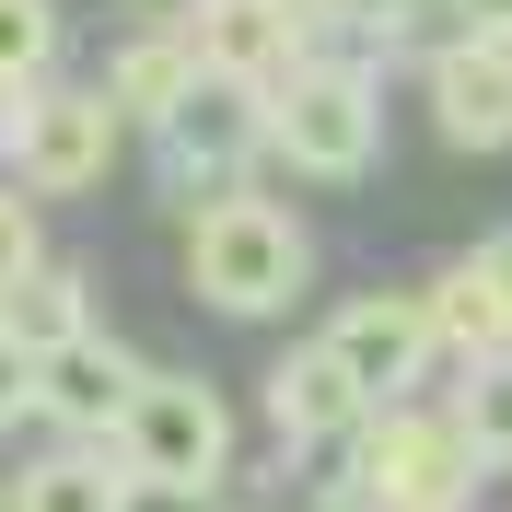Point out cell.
<instances>
[{
    "instance_id": "cell-1",
    "label": "cell",
    "mask_w": 512,
    "mask_h": 512,
    "mask_svg": "<svg viewBox=\"0 0 512 512\" xmlns=\"http://www.w3.org/2000/svg\"><path fill=\"white\" fill-rule=\"evenodd\" d=\"M303 280H315L303 210H280L256 187H222L187 210V291L210 315H280V303H303Z\"/></svg>"
},
{
    "instance_id": "cell-2",
    "label": "cell",
    "mask_w": 512,
    "mask_h": 512,
    "mask_svg": "<svg viewBox=\"0 0 512 512\" xmlns=\"http://www.w3.org/2000/svg\"><path fill=\"white\" fill-rule=\"evenodd\" d=\"M256 140L291 163V175H315V187H350V175H373L384 152V94L373 70L326 59V47H303V59L256 94Z\"/></svg>"
},
{
    "instance_id": "cell-3",
    "label": "cell",
    "mask_w": 512,
    "mask_h": 512,
    "mask_svg": "<svg viewBox=\"0 0 512 512\" xmlns=\"http://www.w3.org/2000/svg\"><path fill=\"white\" fill-rule=\"evenodd\" d=\"M338 489H350V512H466L478 454L443 408H373L338 454Z\"/></svg>"
},
{
    "instance_id": "cell-4",
    "label": "cell",
    "mask_w": 512,
    "mask_h": 512,
    "mask_svg": "<svg viewBox=\"0 0 512 512\" xmlns=\"http://www.w3.org/2000/svg\"><path fill=\"white\" fill-rule=\"evenodd\" d=\"M117 466L140 489H222L233 466V408H222V384H198V373H140V396H128L117 419Z\"/></svg>"
},
{
    "instance_id": "cell-5",
    "label": "cell",
    "mask_w": 512,
    "mask_h": 512,
    "mask_svg": "<svg viewBox=\"0 0 512 512\" xmlns=\"http://www.w3.org/2000/svg\"><path fill=\"white\" fill-rule=\"evenodd\" d=\"M326 361L361 384V408H408L419 384H431V361H443L431 303H419V291H361V303H338V315H326Z\"/></svg>"
},
{
    "instance_id": "cell-6",
    "label": "cell",
    "mask_w": 512,
    "mask_h": 512,
    "mask_svg": "<svg viewBox=\"0 0 512 512\" xmlns=\"http://www.w3.org/2000/svg\"><path fill=\"white\" fill-rule=\"evenodd\" d=\"M128 117L105 105V82L82 94V82H35L24 128H12V163H24V198H82L105 187V163H117Z\"/></svg>"
},
{
    "instance_id": "cell-7",
    "label": "cell",
    "mask_w": 512,
    "mask_h": 512,
    "mask_svg": "<svg viewBox=\"0 0 512 512\" xmlns=\"http://www.w3.org/2000/svg\"><path fill=\"white\" fill-rule=\"evenodd\" d=\"M128 396H140V361L117 350V338H59V350H35V419L59 431V443H117Z\"/></svg>"
},
{
    "instance_id": "cell-8",
    "label": "cell",
    "mask_w": 512,
    "mask_h": 512,
    "mask_svg": "<svg viewBox=\"0 0 512 512\" xmlns=\"http://www.w3.org/2000/svg\"><path fill=\"white\" fill-rule=\"evenodd\" d=\"M419 94H431V128L454 152H512V47L501 35H443L419 59Z\"/></svg>"
},
{
    "instance_id": "cell-9",
    "label": "cell",
    "mask_w": 512,
    "mask_h": 512,
    "mask_svg": "<svg viewBox=\"0 0 512 512\" xmlns=\"http://www.w3.org/2000/svg\"><path fill=\"white\" fill-rule=\"evenodd\" d=\"M187 35H198V59H210V82H233V94H268L291 59H303V12H280V0H198L187 12Z\"/></svg>"
},
{
    "instance_id": "cell-10",
    "label": "cell",
    "mask_w": 512,
    "mask_h": 512,
    "mask_svg": "<svg viewBox=\"0 0 512 512\" xmlns=\"http://www.w3.org/2000/svg\"><path fill=\"white\" fill-rule=\"evenodd\" d=\"M361 419H373V408H361V384L326 361V338H315V350H291L280 373H268V431H280L303 466L350 454V431H361Z\"/></svg>"
},
{
    "instance_id": "cell-11",
    "label": "cell",
    "mask_w": 512,
    "mask_h": 512,
    "mask_svg": "<svg viewBox=\"0 0 512 512\" xmlns=\"http://www.w3.org/2000/svg\"><path fill=\"white\" fill-rule=\"evenodd\" d=\"M198 82H210L198 35H187V24H140V35L117 47V70H105V105H117L128 128H175Z\"/></svg>"
},
{
    "instance_id": "cell-12",
    "label": "cell",
    "mask_w": 512,
    "mask_h": 512,
    "mask_svg": "<svg viewBox=\"0 0 512 512\" xmlns=\"http://www.w3.org/2000/svg\"><path fill=\"white\" fill-rule=\"evenodd\" d=\"M0 512H128V466L117 443H59L24 478H0Z\"/></svg>"
},
{
    "instance_id": "cell-13",
    "label": "cell",
    "mask_w": 512,
    "mask_h": 512,
    "mask_svg": "<svg viewBox=\"0 0 512 512\" xmlns=\"http://www.w3.org/2000/svg\"><path fill=\"white\" fill-rule=\"evenodd\" d=\"M454 431H466V454L478 466H512V350H489V361H466L454 373Z\"/></svg>"
},
{
    "instance_id": "cell-14",
    "label": "cell",
    "mask_w": 512,
    "mask_h": 512,
    "mask_svg": "<svg viewBox=\"0 0 512 512\" xmlns=\"http://www.w3.org/2000/svg\"><path fill=\"white\" fill-rule=\"evenodd\" d=\"M0 326H12L24 350H59V338H82V268H35V280H12Z\"/></svg>"
},
{
    "instance_id": "cell-15",
    "label": "cell",
    "mask_w": 512,
    "mask_h": 512,
    "mask_svg": "<svg viewBox=\"0 0 512 512\" xmlns=\"http://www.w3.org/2000/svg\"><path fill=\"white\" fill-rule=\"evenodd\" d=\"M59 59V12L47 0H0V82H47Z\"/></svg>"
},
{
    "instance_id": "cell-16",
    "label": "cell",
    "mask_w": 512,
    "mask_h": 512,
    "mask_svg": "<svg viewBox=\"0 0 512 512\" xmlns=\"http://www.w3.org/2000/svg\"><path fill=\"white\" fill-rule=\"evenodd\" d=\"M47 268V233H35V198L0 187V303H12V280H35Z\"/></svg>"
},
{
    "instance_id": "cell-17",
    "label": "cell",
    "mask_w": 512,
    "mask_h": 512,
    "mask_svg": "<svg viewBox=\"0 0 512 512\" xmlns=\"http://www.w3.org/2000/svg\"><path fill=\"white\" fill-rule=\"evenodd\" d=\"M12 419H35V350L0 326V431H12Z\"/></svg>"
},
{
    "instance_id": "cell-18",
    "label": "cell",
    "mask_w": 512,
    "mask_h": 512,
    "mask_svg": "<svg viewBox=\"0 0 512 512\" xmlns=\"http://www.w3.org/2000/svg\"><path fill=\"white\" fill-rule=\"evenodd\" d=\"M466 268H478V291H489V303H501V326H512V233H489V245L466 256Z\"/></svg>"
},
{
    "instance_id": "cell-19",
    "label": "cell",
    "mask_w": 512,
    "mask_h": 512,
    "mask_svg": "<svg viewBox=\"0 0 512 512\" xmlns=\"http://www.w3.org/2000/svg\"><path fill=\"white\" fill-rule=\"evenodd\" d=\"M128 512H233V501H222V489H140V478H128Z\"/></svg>"
},
{
    "instance_id": "cell-20",
    "label": "cell",
    "mask_w": 512,
    "mask_h": 512,
    "mask_svg": "<svg viewBox=\"0 0 512 512\" xmlns=\"http://www.w3.org/2000/svg\"><path fill=\"white\" fill-rule=\"evenodd\" d=\"M454 24H466V35H501V47H512V0H454Z\"/></svg>"
},
{
    "instance_id": "cell-21",
    "label": "cell",
    "mask_w": 512,
    "mask_h": 512,
    "mask_svg": "<svg viewBox=\"0 0 512 512\" xmlns=\"http://www.w3.org/2000/svg\"><path fill=\"white\" fill-rule=\"evenodd\" d=\"M117 12H140V24H187L198 0H117Z\"/></svg>"
},
{
    "instance_id": "cell-22",
    "label": "cell",
    "mask_w": 512,
    "mask_h": 512,
    "mask_svg": "<svg viewBox=\"0 0 512 512\" xmlns=\"http://www.w3.org/2000/svg\"><path fill=\"white\" fill-rule=\"evenodd\" d=\"M280 12H303V24H315V12H326V0H280Z\"/></svg>"
},
{
    "instance_id": "cell-23",
    "label": "cell",
    "mask_w": 512,
    "mask_h": 512,
    "mask_svg": "<svg viewBox=\"0 0 512 512\" xmlns=\"http://www.w3.org/2000/svg\"><path fill=\"white\" fill-rule=\"evenodd\" d=\"M338 512H350V501H338Z\"/></svg>"
}]
</instances>
